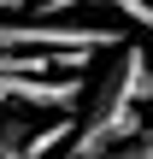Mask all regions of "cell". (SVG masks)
I'll return each mask as SVG.
<instances>
[{"instance_id": "1", "label": "cell", "mask_w": 153, "mask_h": 159, "mask_svg": "<svg viewBox=\"0 0 153 159\" xmlns=\"http://www.w3.org/2000/svg\"><path fill=\"white\" fill-rule=\"evenodd\" d=\"M65 47L118 53L124 30L118 24H71V18H0V53H65Z\"/></svg>"}, {"instance_id": "2", "label": "cell", "mask_w": 153, "mask_h": 159, "mask_svg": "<svg viewBox=\"0 0 153 159\" xmlns=\"http://www.w3.org/2000/svg\"><path fill=\"white\" fill-rule=\"evenodd\" d=\"M83 94H88L83 77H0V100H18V106H35L53 118H71L83 106Z\"/></svg>"}, {"instance_id": "3", "label": "cell", "mask_w": 153, "mask_h": 159, "mask_svg": "<svg viewBox=\"0 0 153 159\" xmlns=\"http://www.w3.org/2000/svg\"><path fill=\"white\" fill-rule=\"evenodd\" d=\"M29 136H35V124L18 118V112H6L0 118V159H24L29 153Z\"/></svg>"}, {"instance_id": "4", "label": "cell", "mask_w": 153, "mask_h": 159, "mask_svg": "<svg viewBox=\"0 0 153 159\" xmlns=\"http://www.w3.org/2000/svg\"><path fill=\"white\" fill-rule=\"evenodd\" d=\"M106 6H112L124 24H136L142 35H153V0H106Z\"/></svg>"}, {"instance_id": "5", "label": "cell", "mask_w": 153, "mask_h": 159, "mask_svg": "<svg viewBox=\"0 0 153 159\" xmlns=\"http://www.w3.org/2000/svg\"><path fill=\"white\" fill-rule=\"evenodd\" d=\"M106 159H153V136H136V142H124V148H112Z\"/></svg>"}, {"instance_id": "6", "label": "cell", "mask_w": 153, "mask_h": 159, "mask_svg": "<svg viewBox=\"0 0 153 159\" xmlns=\"http://www.w3.org/2000/svg\"><path fill=\"white\" fill-rule=\"evenodd\" d=\"M71 6H88V0H35V18H65Z\"/></svg>"}]
</instances>
